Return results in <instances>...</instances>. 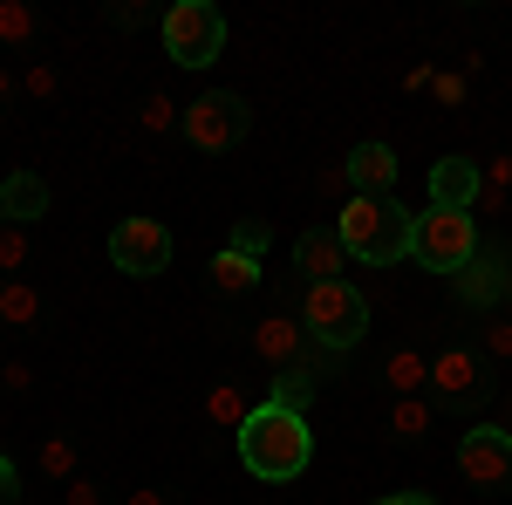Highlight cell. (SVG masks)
Segmentation results:
<instances>
[{
  "mask_svg": "<svg viewBox=\"0 0 512 505\" xmlns=\"http://www.w3.org/2000/svg\"><path fill=\"white\" fill-rule=\"evenodd\" d=\"M239 465L253 471V478H267V485H287V478H301V471L315 465V430L301 410H280V403H253V417L239 424Z\"/></svg>",
  "mask_w": 512,
  "mask_h": 505,
  "instance_id": "6da1fadb",
  "label": "cell"
},
{
  "mask_svg": "<svg viewBox=\"0 0 512 505\" xmlns=\"http://www.w3.org/2000/svg\"><path fill=\"white\" fill-rule=\"evenodd\" d=\"M410 212L396 205V198H362L355 192L342 212H335V239H342V253L362 260V267H396V260H410Z\"/></svg>",
  "mask_w": 512,
  "mask_h": 505,
  "instance_id": "7a4b0ae2",
  "label": "cell"
},
{
  "mask_svg": "<svg viewBox=\"0 0 512 505\" xmlns=\"http://www.w3.org/2000/svg\"><path fill=\"white\" fill-rule=\"evenodd\" d=\"M301 328L315 335V349L328 355H349L369 342V301H362V287L349 280H321L301 294Z\"/></svg>",
  "mask_w": 512,
  "mask_h": 505,
  "instance_id": "3957f363",
  "label": "cell"
},
{
  "mask_svg": "<svg viewBox=\"0 0 512 505\" xmlns=\"http://www.w3.org/2000/svg\"><path fill=\"white\" fill-rule=\"evenodd\" d=\"M478 246H485V233H478L472 212H451V205H424L417 212V226H410V260L431 273H465L478 260Z\"/></svg>",
  "mask_w": 512,
  "mask_h": 505,
  "instance_id": "277c9868",
  "label": "cell"
},
{
  "mask_svg": "<svg viewBox=\"0 0 512 505\" xmlns=\"http://www.w3.org/2000/svg\"><path fill=\"white\" fill-rule=\"evenodd\" d=\"M431 410H444V417H478L492 396H499V376H492V362L478 349H465V342H451V349L431 355Z\"/></svg>",
  "mask_w": 512,
  "mask_h": 505,
  "instance_id": "5b68a950",
  "label": "cell"
},
{
  "mask_svg": "<svg viewBox=\"0 0 512 505\" xmlns=\"http://www.w3.org/2000/svg\"><path fill=\"white\" fill-rule=\"evenodd\" d=\"M164 55L178 62V69H212L219 55H226V14L212 7V0H171L164 7Z\"/></svg>",
  "mask_w": 512,
  "mask_h": 505,
  "instance_id": "8992f818",
  "label": "cell"
},
{
  "mask_svg": "<svg viewBox=\"0 0 512 505\" xmlns=\"http://www.w3.org/2000/svg\"><path fill=\"white\" fill-rule=\"evenodd\" d=\"M253 137V103L239 89H205L198 103H185V144L205 157H226Z\"/></svg>",
  "mask_w": 512,
  "mask_h": 505,
  "instance_id": "52a82bcc",
  "label": "cell"
},
{
  "mask_svg": "<svg viewBox=\"0 0 512 505\" xmlns=\"http://www.w3.org/2000/svg\"><path fill=\"white\" fill-rule=\"evenodd\" d=\"M458 478L472 492H512V430L506 424H472L458 437Z\"/></svg>",
  "mask_w": 512,
  "mask_h": 505,
  "instance_id": "ba28073f",
  "label": "cell"
},
{
  "mask_svg": "<svg viewBox=\"0 0 512 505\" xmlns=\"http://www.w3.org/2000/svg\"><path fill=\"white\" fill-rule=\"evenodd\" d=\"M110 267L130 273V280H158L171 267V233L164 219H117L110 226Z\"/></svg>",
  "mask_w": 512,
  "mask_h": 505,
  "instance_id": "9c48e42d",
  "label": "cell"
},
{
  "mask_svg": "<svg viewBox=\"0 0 512 505\" xmlns=\"http://www.w3.org/2000/svg\"><path fill=\"white\" fill-rule=\"evenodd\" d=\"M506 273H512V260L485 239L478 246V260L465 273H451V301L465 314H499V301H506Z\"/></svg>",
  "mask_w": 512,
  "mask_h": 505,
  "instance_id": "30bf717a",
  "label": "cell"
},
{
  "mask_svg": "<svg viewBox=\"0 0 512 505\" xmlns=\"http://www.w3.org/2000/svg\"><path fill=\"white\" fill-rule=\"evenodd\" d=\"M478 198H485V164L478 157L451 151L431 164V205H451V212H472L478 219Z\"/></svg>",
  "mask_w": 512,
  "mask_h": 505,
  "instance_id": "8fae6325",
  "label": "cell"
},
{
  "mask_svg": "<svg viewBox=\"0 0 512 505\" xmlns=\"http://www.w3.org/2000/svg\"><path fill=\"white\" fill-rule=\"evenodd\" d=\"M335 362L342 355H308V362H294V369H274V383H267V403H280V410H301L308 417V403H315L321 389H328V376H335Z\"/></svg>",
  "mask_w": 512,
  "mask_h": 505,
  "instance_id": "7c38bea8",
  "label": "cell"
},
{
  "mask_svg": "<svg viewBox=\"0 0 512 505\" xmlns=\"http://www.w3.org/2000/svg\"><path fill=\"white\" fill-rule=\"evenodd\" d=\"M253 355H260L267 369H294V362H308V355H321V349L294 314H267V321L253 328Z\"/></svg>",
  "mask_w": 512,
  "mask_h": 505,
  "instance_id": "4fadbf2b",
  "label": "cell"
},
{
  "mask_svg": "<svg viewBox=\"0 0 512 505\" xmlns=\"http://www.w3.org/2000/svg\"><path fill=\"white\" fill-rule=\"evenodd\" d=\"M294 267H301L308 287H321V280H349V253H342L335 226H308V233L294 239Z\"/></svg>",
  "mask_w": 512,
  "mask_h": 505,
  "instance_id": "5bb4252c",
  "label": "cell"
},
{
  "mask_svg": "<svg viewBox=\"0 0 512 505\" xmlns=\"http://www.w3.org/2000/svg\"><path fill=\"white\" fill-rule=\"evenodd\" d=\"M396 178H403V164L383 137H369V144H355L349 151V185L362 198H396Z\"/></svg>",
  "mask_w": 512,
  "mask_h": 505,
  "instance_id": "9a60e30c",
  "label": "cell"
},
{
  "mask_svg": "<svg viewBox=\"0 0 512 505\" xmlns=\"http://www.w3.org/2000/svg\"><path fill=\"white\" fill-rule=\"evenodd\" d=\"M0 205H7V226L48 219V178H41V171H7V178H0Z\"/></svg>",
  "mask_w": 512,
  "mask_h": 505,
  "instance_id": "2e32d148",
  "label": "cell"
},
{
  "mask_svg": "<svg viewBox=\"0 0 512 505\" xmlns=\"http://www.w3.org/2000/svg\"><path fill=\"white\" fill-rule=\"evenodd\" d=\"M205 280H212V294L219 301H246V294H260V260H246V253H233V246H219L212 253V267H205Z\"/></svg>",
  "mask_w": 512,
  "mask_h": 505,
  "instance_id": "e0dca14e",
  "label": "cell"
},
{
  "mask_svg": "<svg viewBox=\"0 0 512 505\" xmlns=\"http://www.w3.org/2000/svg\"><path fill=\"white\" fill-rule=\"evenodd\" d=\"M383 383H390V396H424V389H431V355L396 349L390 362H383Z\"/></svg>",
  "mask_w": 512,
  "mask_h": 505,
  "instance_id": "ac0fdd59",
  "label": "cell"
},
{
  "mask_svg": "<svg viewBox=\"0 0 512 505\" xmlns=\"http://www.w3.org/2000/svg\"><path fill=\"white\" fill-rule=\"evenodd\" d=\"M437 424V410H431V396H396L390 403V430L403 437V444H424Z\"/></svg>",
  "mask_w": 512,
  "mask_h": 505,
  "instance_id": "d6986e66",
  "label": "cell"
},
{
  "mask_svg": "<svg viewBox=\"0 0 512 505\" xmlns=\"http://www.w3.org/2000/svg\"><path fill=\"white\" fill-rule=\"evenodd\" d=\"M41 321V294L28 280H0V328H35Z\"/></svg>",
  "mask_w": 512,
  "mask_h": 505,
  "instance_id": "ffe728a7",
  "label": "cell"
},
{
  "mask_svg": "<svg viewBox=\"0 0 512 505\" xmlns=\"http://www.w3.org/2000/svg\"><path fill=\"white\" fill-rule=\"evenodd\" d=\"M35 471L48 478V485H69V478H76V437H62V430H55V437H41Z\"/></svg>",
  "mask_w": 512,
  "mask_h": 505,
  "instance_id": "44dd1931",
  "label": "cell"
},
{
  "mask_svg": "<svg viewBox=\"0 0 512 505\" xmlns=\"http://www.w3.org/2000/svg\"><path fill=\"white\" fill-rule=\"evenodd\" d=\"M205 417H212L219 430H239L246 417H253V403L239 396V383H212L205 389Z\"/></svg>",
  "mask_w": 512,
  "mask_h": 505,
  "instance_id": "7402d4cb",
  "label": "cell"
},
{
  "mask_svg": "<svg viewBox=\"0 0 512 505\" xmlns=\"http://www.w3.org/2000/svg\"><path fill=\"white\" fill-rule=\"evenodd\" d=\"M35 28H41V14L28 0H0V48H28Z\"/></svg>",
  "mask_w": 512,
  "mask_h": 505,
  "instance_id": "603a6c76",
  "label": "cell"
},
{
  "mask_svg": "<svg viewBox=\"0 0 512 505\" xmlns=\"http://www.w3.org/2000/svg\"><path fill=\"white\" fill-rule=\"evenodd\" d=\"M233 253H246V260H267L274 253V226L267 219H233V239H226Z\"/></svg>",
  "mask_w": 512,
  "mask_h": 505,
  "instance_id": "cb8c5ba5",
  "label": "cell"
},
{
  "mask_svg": "<svg viewBox=\"0 0 512 505\" xmlns=\"http://www.w3.org/2000/svg\"><path fill=\"white\" fill-rule=\"evenodd\" d=\"M478 355L499 369V362H512V314H485V328H478Z\"/></svg>",
  "mask_w": 512,
  "mask_h": 505,
  "instance_id": "d4e9b609",
  "label": "cell"
},
{
  "mask_svg": "<svg viewBox=\"0 0 512 505\" xmlns=\"http://www.w3.org/2000/svg\"><path fill=\"white\" fill-rule=\"evenodd\" d=\"M137 123H144L151 137H164V130H185V110H178L164 89H151V96H144V110H137Z\"/></svg>",
  "mask_w": 512,
  "mask_h": 505,
  "instance_id": "484cf974",
  "label": "cell"
},
{
  "mask_svg": "<svg viewBox=\"0 0 512 505\" xmlns=\"http://www.w3.org/2000/svg\"><path fill=\"white\" fill-rule=\"evenodd\" d=\"M512 205V157H492L485 164V198H478V212H499Z\"/></svg>",
  "mask_w": 512,
  "mask_h": 505,
  "instance_id": "4316f807",
  "label": "cell"
},
{
  "mask_svg": "<svg viewBox=\"0 0 512 505\" xmlns=\"http://www.w3.org/2000/svg\"><path fill=\"white\" fill-rule=\"evenodd\" d=\"M103 21H110V28H130V35H137V28H164V7H144V0H130V7H103Z\"/></svg>",
  "mask_w": 512,
  "mask_h": 505,
  "instance_id": "83f0119b",
  "label": "cell"
},
{
  "mask_svg": "<svg viewBox=\"0 0 512 505\" xmlns=\"http://www.w3.org/2000/svg\"><path fill=\"white\" fill-rule=\"evenodd\" d=\"M21 267H28V226H7L0 233V280H21Z\"/></svg>",
  "mask_w": 512,
  "mask_h": 505,
  "instance_id": "f1b7e54d",
  "label": "cell"
},
{
  "mask_svg": "<svg viewBox=\"0 0 512 505\" xmlns=\"http://www.w3.org/2000/svg\"><path fill=\"white\" fill-rule=\"evenodd\" d=\"M62 505H103V485H96V478H69V485H62Z\"/></svg>",
  "mask_w": 512,
  "mask_h": 505,
  "instance_id": "f546056e",
  "label": "cell"
},
{
  "mask_svg": "<svg viewBox=\"0 0 512 505\" xmlns=\"http://www.w3.org/2000/svg\"><path fill=\"white\" fill-rule=\"evenodd\" d=\"M321 192L349 205V198H355V185H349V164H328V171H321Z\"/></svg>",
  "mask_w": 512,
  "mask_h": 505,
  "instance_id": "4dcf8cb0",
  "label": "cell"
},
{
  "mask_svg": "<svg viewBox=\"0 0 512 505\" xmlns=\"http://www.w3.org/2000/svg\"><path fill=\"white\" fill-rule=\"evenodd\" d=\"M21 89H28L35 103H48V96H55L62 82H55V69H28V76H21Z\"/></svg>",
  "mask_w": 512,
  "mask_h": 505,
  "instance_id": "1f68e13d",
  "label": "cell"
},
{
  "mask_svg": "<svg viewBox=\"0 0 512 505\" xmlns=\"http://www.w3.org/2000/svg\"><path fill=\"white\" fill-rule=\"evenodd\" d=\"M0 505H21V471H14L7 451H0Z\"/></svg>",
  "mask_w": 512,
  "mask_h": 505,
  "instance_id": "d6a6232c",
  "label": "cell"
},
{
  "mask_svg": "<svg viewBox=\"0 0 512 505\" xmlns=\"http://www.w3.org/2000/svg\"><path fill=\"white\" fill-rule=\"evenodd\" d=\"M431 96L444 103V110H458V103H465V76H437V82H431Z\"/></svg>",
  "mask_w": 512,
  "mask_h": 505,
  "instance_id": "836d02e7",
  "label": "cell"
},
{
  "mask_svg": "<svg viewBox=\"0 0 512 505\" xmlns=\"http://www.w3.org/2000/svg\"><path fill=\"white\" fill-rule=\"evenodd\" d=\"M0 383L14 389V396H28V383H35V376H28V362H7V369H0Z\"/></svg>",
  "mask_w": 512,
  "mask_h": 505,
  "instance_id": "e575fe53",
  "label": "cell"
},
{
  "mask_svg": "<svg viewBox=\"0 0 512 505\" xmlns=\"http://www.w3.org/2000/svg\"><path fill=\"white\" fill-rule=\"evenodd\" d=\"M369 505H437L431 492H390V499H369Z\"/></svg>",
  "mask_w": 512,
  "mask_h": 505,
  "instance_id": "d590c367",
  "label": "cell"
},
{
  "mask_svg": "<svg viewBox=\"0 0 512 505\" xmlns=\"http://www.w3.org/2000/svg\"><path fill=\"white\" fill-rule=\"evenodd\" d=\"M123 505H171V492H158V485H144V492H130Z\"/></svg>",
  "mask_w": 512,
  "mask_h": 505,
  "instance_id": "8d00e7d4",
  "label": "cell"
},
{
  "mask_svg": "<svg viewBox=\"0 0 512 505\" xmlns=\"http://www.w3.org/2000/svg\"><path fill=\"white\" fill-rule=\"evenodd\" d=\"M14 89H21V82H14V69H7V62H0V110H7V103H14Z\"/></svg>",
  "mask_w": 512,
  "mask_h": 505,
  "instance_id": "74e56055",
  "label": "cell"
},
{
  "mask_svg": "<svg viewBox=\"0 0 512 505\" xmlns=\"http://www.w3.org/2000/svg\"><path fill=\"white\" fill-rule=\"evenodd\" d=\"M499 308H506V314H512V273H506V301H499Z\"/></svg>",
  "mask_w": 512,
  "mask_h": 505,
  "instance_id": "f35d334b",
  "label": "cell"
},
{
  "mask_svg": "<svg viewBox=\"0 0 512 505\" xmlns=\"http://www.w3.org/2000/svg\"><path fill=\"white\" fill-rule=\"evenodd\" d=\"M499 424H506V430H512V396H506V417H499Z\"/></svg>",
  "mask_w": 512,
  "mask_h": 505,
  "instance_id": "ab89813d",
  "label": "cell"
},
{
  "mask_svg": "<svg viewBox=\"0 0 512 505\" xmlns=\"http://www.w3.org/2000/svg\"><path fill=\"white\" fill-rule=\"evenodd\" d=\"M0 233H7V205H0Z\"/></svg>",
  "mask_w": 512,
  "mask_h": 505,
  "instance_id": "60d3db41",
  "label": "cell"
}]
</instances>
